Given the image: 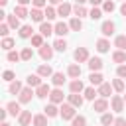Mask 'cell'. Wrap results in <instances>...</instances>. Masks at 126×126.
<instances>
[{"label":"cell","instance_id":"obj_1","mask_svg":"<svg viewBox=\"0 0 126 126\" xmlns=\"http://www.w3.org/2000/svg\"><path fill=\"white\" fill-rule=\"evenodd\" d=\"M59 114H61L63 120H73V118L77 116V114H75V106H73L71 102H63L61 108H59Z\"/></svg>","mask_w":126,"mask_h":126},{"label":"cell","instance_id":"obj_54","mask_svg":"<svg viewBox=\"0 0 126 126\" xmlns=\"http://www.w3.org/2000/svg\"><path fill=\"white\" fill-rule=\"evenodd\" d=\"M32 0H18V4H22V6H28Z\"/></svg>","mask_w":126,"mask_h":126},{"label":"cell","instance_id":"obj_38","mask_svg":"<svg viewBox=\"0 0 126 126\" xmlns=\"http://www.w3.org/2000/svg\"><path fill=\"white\" fill-rule=\"evenodd\" d=\"M83 93H85V98H87V100H94V96L98 94V91H94L93 87H87Z\"/></svg>","mask_w":126,"mask_h":126},{"label":"cell","instance_id":"obj_37","mask_svg":"<svg viewBox=\"0 0 126 126\" xmlns=\"http://www.w3.org/2000/svg\"><path fill=\"white\" fill-rule=\"evenodd\" d=\"M0 47L6 49V51H12V47H14V39H12V37H4L2 43H0Z\"/></svg>","mask_w":126,"mask_h":126},{"label":"cell","instance_id":"obj_47","mask_svg":"<svg viewBox=\"0 0 126 126\" xmlns=\"http://www.w3.org/2000/svg\"><path fill=\"white\" fill-rule=\"evenodd\" d=\"M73 126H87V118L85 116H75L73 118Z\"/></svg>","mask_w":126,"mask_h":126},{"label":"cell","instance_id":"obj_24","mask_svg":"<svg viewBox=\"0 0 126 126\" xmlns=\"http://www.w3.org/2000/svg\"><path fill=\"white\" fill-rule=\"evenodd\" d=\"M6 20H8V26H10V28H14V30L22 28V26H20V18H18L16 14H12V16H6Z\"/></svg>","mask_w":126,"mask_h":126},{"label":"cell","instance_id":"obj_56","mask_svg":"<svg viewBox=\"0 0 126 126\" xmlns=\"http://www.w3.org/2000/svg\"><path fill=\"white\" fill-rule=\"evenodd\" d=\"M49 2H51V4H61L63 0H49Z\"/></svg>","mask_w":126,"mask_h":126},{"label":"cell","instance_id":"obj_31","mask_svg":"<svg viewBox=\"0 0 126 126\" xmlns=\"http://www.w3.org/2000/svg\"><path fill=\"white\" fill-rule=\"evenodd\" d=\"M53 49L63 53V51L67 49V41H65V39H61V37H59V39H55V41H53Z\"/></svg>","mask_w":126,"mask_h":126},{"label":"cell","instance_id":"obj_12","mask_svg":"<svg viewBox=\"0 0 126 126\" xmlns=\"http://www.w3.org/2000/svg\"><path fill=\"white\" fill-rule=\"evenodd\" d=\"M69 30H71V28H69L65 22H57V24H55V33H57L59 37L67 35V33H69Z\"/></svg>","mask_w":126,"mask_h":126},{"label":"cell","instance_id":"obj_58","mask_svg":"<svg viewBox=\"0 0 126 126\" xmlns=\"http://www.w3.org/2000/svg\"><path fill=\"white\" fill-rule=\"evenodd\" d=\"M85 2H89V0H77V4H85Z\"/></svg>","mask_w":126,"mask_h":126},{"label":"cell","instance_id":"obj_22","mask_svg":"<svg viewBox=\"0 0 126 126\" xmlns=\"http://www.w3.org/2000/svg\"><path fill=\"white\" fill-rule=\"evenodd\" d=\"M37 75H39V77H51V75H53V69H51L49 65H39V67H37Z\"/></svg>","mask_w":126,"mask_h":126},{"label":"cell","instance_id":"obj_41","mask_svg":"<svg viewBox=\"0 0 126 126\" xmlns=\"http://www.w3.org/2000/svg\"><path fill=\"white\" fill-rule=\"evenodd\" d=\"M100 16H102V10H100V8H96V6H93V10L89 12V18H91V20H98Z\"/></svg>","mask_w":126,"mask_h":126},{"label":"cell","instance_id":"obj_18","mask_svg":"<svg viewBox=\"0 0 126 126\" xmlns=\"http://www.w3.org/2000/svg\"><path fill=\"white\" fill-rule=\"evenodd\" d=\"M6 110H8L12 116H20V112H22V108H20V102H14V100L6 104Z\"/></svg>","mask_w":126,"mask_h":126},{"label":"cell","instance_id":"obj_33","mask_svg":"<svg viewBox=\"0 0 126 126\" xmlns=\"http://www.w3.org/2000/svg\"><path fill=\"white\" fill-rule=\"evenodd\" d=\"M28 85L30 87H39L41 85V79H39V75H28Z\"/></svg>","mask_w":126,"mask_h":126},{"label":"cell","instance_id":"obj_19","mask_svg":"<svg viewBox=\"0 0 126 126\" xmlns=\"http://www.w3.org/2000/svg\"><path fill=\"white\" fill-rule=\"evenodd\" d=\"M30 18H32L33 22H39V24H41V22H43V18H45V12H41L39 8H33V10L30 12Z\"/></svg>","mask_w":126,"mask_h":126},{"label":"cell","instance_id":"obj_17","mask_svg":"<svg viewBox=\"0 0 126 126\" xmlns=\"http://www.w3.org/2000/svg\"><path fill=\"white\" fill-rule=\"evenodd\" d=\"M89 69L91 71H100L102 69V59L100 57H91L89 59Z\"/></svg>","mask_w":126,"mask_h":126},{"label":"cell","instance_id":"obj_46","mask_svg":"<svg viewBox=\"0 0 126 126\" xmlns=\"http://www.w3.org/2000/svg\"><path fill=\"white\" fill-rule=\"evenodd\" d=\"M114 8H116V4H114L112 0H106V2L102 4V10H104V12H114Z\"/></svg>","mask_w":126,"mask_h":126},{"label":"cell","instance_id":"obj_45","mask_svg":"<svg viewBox=\"0 0 126 126\" xmlns=\"http://www.w3.org/2000/svg\"><path fill=\"white\" fill-rule=\"evenodd\" d=\"M45 18H47V20H53V18H57V10H53L51 6H45Z\"/></svg>","mask_w":126,"mask_h":126},{"label":"cell","instance_id":"obj_36","mask_svg":"<svg viewBox=\"0 0 126 126\" xmlns=\"http://www.w3.org/2000/svg\"><path fill=\"white\" fill-rule=\"evenodd\" d=\"M69 28H71L73 32H79V30L83 28V22H81V18H73V20L69 22Z\"/></svg>","mask_w":126,"mask_h":126},{"label":"cell","instance_id":"obj_15","mask_svg":"<svg viewBox=\"0 0 126 126\" xmlns=\"http://www.w3.org/2000/svg\"><path fill=\"white\" fill-rule=\"evenodd\" d=\"M49 98H51V102L53 104H59V102H63V91L57 87V89H53L51 91V94H49Z\"/></svg>","mask_w":126,"mask_h":126},{"label":"cell","instance_id":"obj_48","mask_svg":"<svg viewBox=\"0 0 126 126\" xmlns=\"http://www.w3.org/2000/svg\"><path fill=\"white\" fill-rule=\"evenodd\" d=\"M116 75H118L120 79H126V65H118V69H116Z\"/></svg>","mask_w":126,"mask_h":126},{"label":"cell","instance_id":"obj_3","mask_svg":"<svg viewBox=\"0 0 126 126\" xmlns=\"http://www.w3.org/2000/svg\"><path fill=\"white\" fill-rule=\"evenodd\" d=\"M73 57H75V61H77V63H83V61H89V59H91V57H89L87 47H77V49H75V53H73Z\"/></svg>","mask_w":126,"mask_h":126},{"label":"cell","instance_id":"obj_10","mask_svg":"<svg viewBox=\"0 0 126 126\" xmlns=\"http://www.w3.org/2000/svg\"><path fill=\"white\" fill-rule=\"evenodd\" d=\"M33 94H35V93L32 91V87H26V89H22V91H20V102H24V104H26V102H30Z\"/></svg>","mask_w":126,"mask_h":126},{"label":"cell","instance_id":"obj_55","mask_svg":"<svg viewBox=\"0 0 126 126\" xmlns=\"http://www.w3.org/2000/svg\"><path fill=\"white\" fill-rule=\"evenodd\" d=\"M89 2H91V4H93V6H98V4H100V2H102V0H89Z\"/></svg>","mask_w":126,"mask_h":126},{"label":"cell","instance_id":"obj_2","mask_svg":"<svg viewBox=\"0 0 126 126\" xmlns=\"http://www.w3.org/2000/svg\"><path fill=\"white\" fill-rule=\"evenodd\" d=\"M124 96H120V94H114L112 98H110V106H112V110L114 112H122L124 110Z\"/></svg>","mask_w":126,"mask_h":126},{"label":"cell","instance_id":"obj_60","mask_svg":"<svg viewBox=\"0 0 126 126\" xmlns=\"http://www.w3.org/2000/svg\"><path fill=\"white\" fill-rule=\"evenodd\" d=\"M124 102H126V94H124Z\"/></svg>","mask_w":126,"mask_h":126},{"label":"cell","instance_id":"obj_26","mask_svg":"<svg viewBox=\"0 0 126 126\" xmlns=\"http://www.w3.org/2000/svg\"><path fill=\"white\" fill-rule=\"evenodd\" d=\"M89 81H91V85H96V87L104 83V81H102V75H100V73H94V71L89 75Z\"/></svg>","mask_w":126,"mask_h":126},{"label":"cell","instance_id":"obj_23","mask_svg":"<svg viewBox=\"0 0 126 126\" xmlns=\"http://www.w3.org/2000/svg\"><path fill=\"white\" fill-rule=\"evenodd\" d=\"M47 114H35L33 116V126H47Z\"/></svg>","mask_w":126,"mask_h":126},{"label":"cell","instance_id":"obj_20","mask_svg":"<svg viewBox=\"0 0 126 126\" xmlns=\"http://www.w3.org/2000/svg\"><path fill=\"white\" fill-rule=\"evenodd\" d=\"M96 49H98V53H106V51L110 49V43H108V39H106V37H100V39L96 41Z\"/></svg>","mask_w":126,"mask_h":126},{"label":"cell","instance_id":"obj_16","mask_svg":"<svg viewBox=\"0 0 126 126\" xmlns=\"http://www.w3.org/2000/svg\"><path fill=\"white\" fill-rule=\"evenodd\" d=\"M71 4H67V2H61L59 4V8H57V16H61V18H65V16H69L71 14Z\"/></svg>","mask_w":126,"mask_h":126},{"label":"cell","instance_id":"obj_59","mask_svg":"<svg viewBox=\"0 0 126 126\" xmlns=\"http://www.w3.org/2000/svg\"><path fill=\"white\" fill-rule=\"evenodd\" d=\"M2 126H10V124H8V122H2Z\"/></svg>","mask_w":126,"mask_h":126},{"label":"cell","instance_id":"obj_6","mask_svg":"<svg viewBox=\"0 0 126 126\" xmlns=\"http://www.w3.org/2000/svg\"><path fill=\"white\" fill-rule=\"evenodd\" d=\"M39 33H41L43 37H49L51 33H55V26H51L49 22H41V24H39Z\"/></svg>","mask_w":126,"mask_h":126},{"label":"cell","instance_id":"obj_11","mask_svg":"<svg viewBox=\"0 0 126 126\" xmlns=\"http://www.w3.org/2000/svg\"><path fill=\"white\" fill-rule=\"evenodd\" d=\"M83 100H85V96H81L79 93H71V94H69V102H71L75 108H81V106H83Z\"/></svg>","mask_w":126,"mask_h":126},{"label":"cell","instance_id":"obj_50","mask_svg":"<svg viewBox=\"0 0 126 126\" xmlns=\"http://www.w3.org/2000/svg\"><path fill=\"white\" fill-rule=\"evenodd\" d=\"M8 24H0V35H4V37H8Z\"/></svg>","mask_w":126,"mask_h":126},{"label":"cell","instance_id":"obj_43","mask_svg":"<svg viewBox=\"0 0 126 126\" xmlns=\"http://www.w3.org/2000/svg\"><path fill=\"white\" fill-rule=\"evenodd\" d=\"M6 59H8V61H12V63H16V61H20V59H22V55H20L18 51H8Z\"/></svg>","mask_w":126,"mask_h":126},{"label":"cell","instance_id":"obj_57","mask_svg":"<svg viewBox=\"0 0 126 126\" xmlns=\"http://www.w3.org/2000/svg\"><path fill=\"white\" fill-rule=\"evenodd\" d=\"M8 4V0H0V6H6Z\"/></svg>","mask_w":126,"mask_h":126},{"label":"cell","instance_id":"obj_5","mask_svg":"<svg viewBox=\"0 0 126 126\" xmlns=\"http://www.w3.org/2000/svg\"><path fill=\"white\" fill-rule=\"evenodd\" d=\"M53 45H47V43H43L41 47H39V57L41 59H45V61H49L51 57H53Z\"/></svg>","mask_w":126,"mask_h":126},{"label":"cell","instance_id":"obj_25","mask_svg":"<svg viewBox=\"0 0 126 126\" xmlns=\"http://www.w3.org/2000/svg\"><path fill=\"white\" fill-rule=\"evenodd\" d=\"M51 83H53L55 87H61V85L65 83V75H63V73H53V75H51Z\"/></svg>","mask_w":126,"mask_h":126},{"label":"cell","instance_id":"obj_21","mask_svg":"<svg viewBox=\"0 0 126 126\" xmlns=\"http://www.w3.org/2000/svg\"><path fill=\"white\" fill-rule=\"evenodd\" d=\"M67 75L73 77V79H79V77H81V65H75V63L69 65V67H67Z\"/></svg>","mask_w":126,"mask_h":126},{"label":"cell","instance_id":"obj_13","mask_svg":"<svg viewBox=\"0 0 126 126\" xmlns=\"http://www.w3.org/2000/svg\"><path fill=\"white\" fill-rule=\"evenodd\" d=\"M69 91H71V93H83V91H85V85H83V81H81V79H75V81H71V83H69Z\"/></svg>","mask_w":126,"mask_h":126},{"label":"cell","instance_id":"obj_32","mask_svg":"<svg viewBox=\"0 0 126 126\" xmlns=\"http://www.w3.org/2000/svg\"><path fill=\"white\" fill-rule=\"evenodd\" d=\"M112 61H114V63H124V61H126V53H124L122 49L114 51V53H112Z\"/></svg>","mask_w":126,"mask_h":126},{"label":"cell","instance_id":"obj_49","mask_svg":"<svg viewBox=\"0 0 126 126\" xmlns=\"http://www.w3.org/2000/svg\"><path fill=\"white\" fill-rule=\"evenodd\" d=\"M2 77H4V81H8V83H12V81H14V77H16V75H14V73H12V71H4V75H2Z\"/></svg>","mask_w":126,"mask_h":126},{"label":"cell","instance_id":"obj_42","mask_svg":"<svg viewBox=\"0 0 126 126\" xmlns=\"http://www.w3.org/2000/svg\"><path fill=\"white\" fill-rule=\"evenodd\" d=\"M32 45H33V47H41V45H43V35H41V33H39V35L33 33V35H32Z\"/></svg>","mask_w":126,"mask_h":126},{"label":"cell","instance_id":"obj_7","mask_svg":"<svg viewBox=\"0 0 126 126\" xmlns=\"http://www.w3.org/2000/svg\"><path fill=\"white\" fill-rule=\"evenodd\" d=\"M114 30H116V26H114V22H102V26H100V32H102V35L104 37H108V35H112L114 33Z\"/></svg>","mask_w":126,"mask_h":126},{"label":"cell","instance_id":"obj_9","mask_svg":"<svg viewBox=\"0 0 126 126\" xmlns=\"http://www.w3.org/2000/svg\"><path fill=\"white\" fill-rule=\"evenodd\" d=\"M18 122H20V126H28L30 122H33L32 112H30V110H22V112H20V116H18Z\"/></svg>","mask_w":126,"mask_h":126},{"label":"cell","instance_id":"obj_35","mask_svg":"<svg viewBox=\"0 0 126 126\" xmlns=\"http://www.w3.org/2000/svg\"><path fill=\"white\" fill-rule=\"evenodd\" d=\"M100 124H104V126L114 124V116H112L110 112H102V116H100Z\"/></svg>","mask_w":126,"mask_h":126},{"label":"cell","instance_id":"obj_53","mask_svg":"<svg viewBox=\"0 0 126 126\" xmlns=\"http://www.w3.org/2000/svg\"><path fill=\"white\" fill-rule=\"evenodd\" d=\"M120 14H122V16H126V0H124V4L120 6Z\"/></svg>","mask_w":126,"mask_h":126},{"label":"cell","instance_id":"obj_34","mask_svg":"<svg viewBox=\"0 0 126 126\" xmlns=\"http://www.w3.org/2000/svg\"><path fill=\"white\" fill-rule=\"evenodd\" d=\"M8 91H10L12 94H20V91H22V83H20V81H12L10 87H8Z\"/></svg>","mask_w":126,"mask_h":126},{"label":"cell","instance_id":"obj_30","mask_svg":"<svg viewBox=\"0 0 126 126\" xmlns=\"http://www.w3.org/2000/svg\"><path fill=\"white\" fill-rule=\"evenodd\" d=\"M32 35H33V28L32 26H22L20 28V37L26 39V37H32Z\"/></svg>","mask_w":126,"mask_h":126},{"label":"cell","instance_id":"obj_28","mask_svg":"<svg viewBox=\"0 0 126 126\" xmlns=\"http://www.w3.org/2000/svg\"><path fill=\"white\" fill-rule=\"evenodd\" d=\"M14 14H16L18 18H28V16H30V12L26 10V6H22V4H18V6L14 8Z\"/></svg>","mask_w":126,"mask_h":126},{"label":"cell","instance_id":"obj_29","mask_svg":"<svg viewBox=\"0 0 126 126\" xmlns=\"http://www.w3.org/2000/svg\"><path fill=\"white\" fill-rule=\"evenodd\" d=\"M73 12H75L77 18H85V16H89V12H87V8H85L83 4H77V6L73 8Z\"/></svg>","mask_w":126,"mask_h":126},{"label":"cell","instance_id":"obj_39","mask_svg":"<svg viewBox=\"0 0 126 126\" xmlns=\"http://www.w3.org/2000/svg\"><path fill=\"white\" fill-rule=\"evenodd\" d=\"M114 45L118 47V49H126V35H116V39H114Z\"/></svg>","mask_w":126,"mask_h":126},{"label":"cell","instance_id":"obj_14","mask_svg":"<svg viewBox=\"0 0 126 126\" xmlns=\"http://www.w3.org/2000/svg\"><path fill=\"white\" fill-rule=\"evenodd\" d=\"M112 89H114V87H112L110 83H102V85H98V94L106 98V96L112 94Z\"/></svg>","mask_w":126,"mask_h":126},{"label":"cell","instance_id":"obj_44","mask_svg":"<svg viewBox=\"0 0 126 126\" xmlns=\"http://www.w3.org/2000/svg\"><path fill=\"white\" fill-rule=\"evenodd\" d=\"M112 87H114V91L124 93V81H122V79H114V81H112Z\"/></svg>","mask_w":126,"mask_h":126},{"label":"cell","instance_id":"obj_27","mask_svg":"<svg viewBox=\"0 0 126 126\" xmlns=\"http://www.w3.org/2000/svg\"><path fill=\"white\" fill-rule=\"evenodd\" d=\"M43 110H45V114H47L49 118H53V116H57V114H59V108H57V106H55L53 102H49V104H47V106H45Z\"/></svg>","mask_w":126,"mask_h":126},{"label":"cell","instance_id":"obj_51","mask_svg":"<svg viewBox=\"0 0 126 126\" xmlns=\"http://www.w3.org/2000/svg\"><path fill=\"white\" fill-rule=\"evenodd\" d=\"M32 4H33V8H43L47 4V0H32Z\"/></svg>","mask_w":126,"mask_h":126},{"label":"cell","instance_id":"obj_52","mask_svg":"<svg viewBox=\"0 0 126 126\" xmlns=\"http://www.w3.org/2000/svg\"><path fill=\"white\" fill-rule=\"evenodd\" d=\"M114 126H126V120L124 118H114Z\"/></svg>","mask_w":126,"mask_h":126},{"label":"cell","instance_id":"obj_40","mask_svg":"<svg viewBox=\"0 0 126 126\" xmlns=\"http://www.w3.org/2000/svg\"><path fill=\"white\" fill-rule=\"evenodd\" d=\"M20 55H22V61H30L33 57V51H32V47H24Z\"/></svg>","mask_w":126,"mask_h":126},{"label":"cell","instance_id":"obj_8","mask_svg":"<svg viewBox=\"0 0 126 126\" xmlns=\"http://www.w3.org/2000/svg\"><path fill=\"white\" fill-rule=\"evenodd\" d=\"M49 94H51V89H49V85L41 83L39 87H35V96H37V98H45V96H49Z\"/></svg>","mask_w":126,"mask_h":126},{"label":"cell","instance_id":"obj_4","mask_svg":"<svg viewBox=\"0 0 126 126\" xmlns=\"http://www.w3.org/2000/svg\"><path fill=\"white\" fill-rule=\"evenodd\" d=\"M93 110H94V112H104V110H108V100H106L104 96L93 100Z\"/></svg>","mask_w":126,"mask_h":126}]
</instances>
